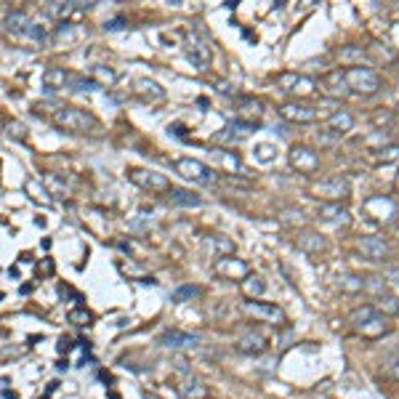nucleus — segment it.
Returning <instances> with one entry per match:
<instances>
[{"mask_svg": "<svg viewBox=\"0 0 399 399\" xmlns=\"http://www.w3.org/2000/svg\"><path fill=\"white\" fill-rule=\"evenodd\" d=\"M176 394L181 399H208L210 389L205 386L203 378H197L194 373H184L178 383H176Z\"/></svg>", "mask_w": 399, "mask_h": 399, "instance_id": "obj_6", "label": "nucleus"}, {"mask_svg": "<svg viewBox=\"0 0 399 399\" xmlns=\"http://www.w3.org/2000/svg\"><path fill=\"white\" fill-rule=\"evenodd\" d=\"M383 282H389V285H399V269H389V272L383 275Z\"/></svg>", "mask_w": 399, "mask_h": 399, "instance_id": "obj_39", "label": "nucleus"}, {"mask_svg": "<svg viewBox=\"0 0 399 399\" xmlns=\"http://www.w3.org/2000/svg\"><path fill=\"white\" fill-rule=\"evenodd\" d=\"M375 314H378V312H375V306H373V304H367V306H360V309H354V312H351V317H349V322H351V328H354V330H360L364 322H370Z\"/></svg>", "mask_w": 399, "mask_h": 399, "instance_id": "obj_28", "label": "nucleus"}, {"mask_svg": "<svg viewBox=\"0 0 399 399\" xmlns=\"http://www.w3.org/2000/svg\"><path fill=\"white\" fill-rule=\"evenodd\" d=\"M160 344L168 349H192L200 344V335L194 333H181V330H165L160 335Z\"/></svg>", "mask_w": 399, "mask_h": 399, "instance_id": "obj_14", "label": "nucleus"}, {"mask_svg": "<svg viewBox=\"0 0 399 399\" xmlns=\"http://www.w3.org/2000/svg\"><path fill=\"white\" fill-rule=\"evenodd\" d=\"M344 80H346L349 91H354V93H364V96H370V93H375V91L381 88V77H378L373 70L362 67V64L349 67V70L344 72Z\"/></svg>", "mask_w": 399, "mask_h": 399, "instance_id": "obj_2", "label": "nucleus"}, {"mask_svg": "<svg viewBox=\"0 0 399 399\" xmlns=\"http://www.w3.org/2000/svg\"><path fill=\"white\" fill-rule=\"evenodd\" d=\"M53 125L70 133H99V120L80 106H59L53 112Z\"/></svg>", "mask_w": 399, "mask_h": 399, "instance_id": "obj_1", "label": "nucleus"}, {"mask_svg": "<svg viewBox=\"0 0 399 399\" xmlns=\"http://www.w3.org/2000/svg\"><path fill=\"white\" fill-rule=\"evenodd\" d=\"M298 248H301V250H309V253H314V250H322L325 243H322L317 234L306 232V234H301V237H298Z\"/></svg>", "mask_w": 399, "mask_h": 399, "instance_id": "obj_31", "label": "nucleus"}, {"mask_svg": "<svg viewBox=\"0 0 399 399\" xmlns=\"http://www.w3.org/2000/svg\"><path fill=\"white\" fill-rule=\"evenodd\" d=\"M314 194L317 197H325L328 203H341V197H346L349 194V181L346 178H341V176H333L328 181H319V184H314Z\"/></svg>", "mask_w": 399, "mask_h": 399, "instance_id": "obj_8", "label": "nucleus"}, {"mask_svg": "<svg viewBox=\"0 0 399 399\" xmlns=\"http://www.w3.org/2000/svg\"><path fill=\"white\" fill-rule=\"evenodd\" d=\"M213 272L219 275V277L224 279H245L250 275V269H248V263L243 259H234V256H226V259H219L213 263Z\"/></svg>", "mask_w": 399, "mask_h": 399, "instance_id": "obj_10", "label": "nucleus"}, {"mask_svg": "<svg viewBox=\"0 0 399 399\" xmlns=\"http://www.w3.org/2000/svg\"><path fill=\"white\" fill-rule=\"evenodd\" d=\"M120 27H125V19H112L104 24V30H120Z\"/></svg>", "mask_w": 399, "mask_h": 399, "instance_id": "obj_40", "label": "nucleus"}, {"mask_svg": "<svg viewBox=\"0 0 399 399\" xmlns=\"http://www.w3.org/2000/svg\"><path fill=\"white\" fill-rule=\"evenodd\" d=\"M133 96L144 102V104H155V102H163L165 99V88L155 83V80H149V77H139L136 83H133Z\"/></svg>", "mask_w": 399, "mask_h": 399, "instance_id": "obj_13", "label": "nucleus"}, {"mask_svg": "<svg viewBox=\"0 0 399 399\" xmlns=\"http://www.w3.org/2000/svg\"><path fill=\"white\" fill-rule=\"evenodd\" d=\"M351 125H354V118L349 115L346 109H341V112H335V115H330L328 120V131H333L335 136H344L351 131Z\"/></svg>", "mask_w": 399, "mask_h": 399, "instance_id": "obj_22", "label": "nucleus"}, {"mask_svg": "<svg viewBox=\"0 0 399 399\" xmlns=\"http://www.w3.org/2000/svg\"><path fill=\"white\" fill-rule=\"evenodd\" d=\"M245 314L256 317L261 322H269V325H282L285 322V312L275 306V304H263V301H245Z\"/></svg>", "mask_w": 399, "mask_h": 399, "instance_id": "obj_7", "label": "nucleus"}, {"mask_svg": "<svg viewBox=\"0 0 399 399\" xmlns=\"http://www.w3.org/2000/svg\"><path fill=\"white\" fill-rule=\"evenodd\" d=\"M197 295H203V288H197V285H181L174 293V301L176 304H184L187 298H197Z\"/></svg>", "mask_w": 399, "mask_h": 399, "instance_id": "obj_33", "label": "nucleus"}, {"mask_svg": "<svg viewBox=\"0 0 399 399\" xmlns=\"http://www.w3.org/2000/svg\"><path fill=\"white\" fill-rule=\"evenodd\" d=\"M341 59H344V62H349V59H360V62H362L364 51L362 48H344V51H341Z\"/></svg>", "mask_w": 399, "mask_h": 399, "instance_id": "obj_37", "label": "nucleus"}, {"mask_svg": "<svg viewBox=\"0 0 399 399\" xmlns=\"http://www.w3.org/2000/svg\"><path fill=\"white\" fill-rule=\"evenodd\" d=\"M70 349H72V341H70V338H62V341H59V351H62V354H67Z\"/></svg>", "mask_w": 399, "mask_h": 399, "instance_id": "obj_41", "label": "nucleus"}, {"mask_svg": "<svg viewBox=\"0 0 399 399\" xmlns=\"http://www.w3.org/2000/svg\"><path fill=\"white\" fill-rule=\"evenodd\" d=\"M72 80L75 75L62 67H51V70L43 72V86L46 91H64V88H72Z\"/></svg>", "mask_w": 399, "mask_h": 399, "instance_id": "obj_15", "label": "nucleus"}, {"mask_svg": "<svg viewBox=\"0 0 399 399\" xmlns=\"http://www.w3.org/2000/svg\"><path fill=\"white\" fill-rule=\"evenodd\" d=\"M205 250H208L213 259H226V256H232L234 253V243L226 237V234H210L205 237Z\"/></svg>", "mask_w": 399, "mask_h": 399, "instance_id": "obj_16", "label": "nucleus"}, {"mask_svg": "<svg viewBox=\"0 0 399 399\" xmlns=\"http://www.w3.org/2000/svg\"><path fill=\"white\" fill-rule=\"evenodd\" d=\"M279 115L290 122H314L319 118V109L312 104H301V102H288L279 106Z\"/></svg>", "mask_w": 399, "mask_h": 399, "instance_id": "obj_12", "label": "nucleus"}, {"mask_svg": "<svg viewBox=\"0 0 399 399\" xmlns=\"http://www.w3.org/2000/svg\"><path fill=\"white\" fill-rule=\"evenodd\" d=\"M319 219H325L330 224H349V210L341 203H322L319 205Z\"/></svg>", "mask_w": 399, "mask_h": 399, "instance_id": "obj_20", "label": "nucleus"}, {"mask_svg": "<svg viewBox=\"0 0 399 399\" xmlns=\"http://www.w3.org/2000/svg\"><path fill=\"white\" fill-rule=\"evenodd\" d=\"M27 37H33V40H37V43H43L48 35H46L43 24H35V21H33V24H30V30H27Z\"/></svg>", "mask_w": 399, "mask_h": 399, "instance_id": "obj_36", "label": "nucleus"}, {"mask_svg": "<svg viewBox=\"0 0 399 399\" xmlns=\"http://www.w3.org/2000/svg\"><path fill=\"white\" fill-rule=\"evenodd\" d=\"M187 56H189V62L197 70H208L213 51H210V46L200 35H189L187 37Z\"/></svg>", "mask_w": 399, "mask_h": 399, "instance_id": "obj_9", "label": "nucleus"}, {"mask_svg": "<svg viewBox=\"0 0 399 399\" xmlns=\"http://www.w3.org/2000/svg\"><path fill=\"white\" fill-rule=\"evenodd\" d=\"M253 157H256V163H261V165H269V163H275V157H277V147L269 144V141H259V144L253 147Z\"/></svg>", "mask_w": 399, "mask_h": 399, "instance_id": "obj_27", "label": "nucleus"}, {"mask_svg": "<svg viewBox=\"0 0 399 399\" xmlns=\"http://www.w3.org/2000/svg\"><path fill=\"white\" fill-rule=\"evenodd\" d=\"M261 112H263V104H261L259 99H243L240 102V112H237V120L259 122Z\"/></svg>", "mask_w": 399, "mask_h": 399, "instance_id": "obj_23", "label": "nucleus"}, {"mask_svg": "<svg viewBox=\"0 0 399 399\" xmlns=\"http://www.w3.org/2000/svg\"><path fill=\"white\" fill-rule=\"evenodd\" d=\"M91 80L99 83L102 88H109L118 83V72L112 67H104V64H96V67H91Z\"/></svg>", "mask_w": 399, "mask_h": 399, "instance_id": "obj_24", "label": "nucleus"}, {"mask_svg": "<svg viewBox=\"0 0 399 399\" xmlns=\"http://www.w3.org/2000/svg\"><path fill=\"white\" fill-rule=\"evenodd\" d=\"M176 174L181 176V178H187L192 184H203V187H210V184H216V174L210 171L205 163H200V160H192V157H181V160H176L174 163Z\"/></svg>", "mask_w": 399, "mask_h": 399, "instance_id": "obj_3", "label": "nucleus"}, {"mask_svg": "<svg viewBox=\"0 0 399 399\" xmlns=\"http://www.w3.org/2000/svg\"><path fill=\"white\" fill-rule=\"evenodd\" d=\"M325 91L328 96H346L349 88H346V80H344V72H333L325 77Z\"/></svg>", "mask_w": 399, "mask_h": 399, "instance_id": "obj_25", "label": "nucleus"}, {"mask_svg": "<svg viewBox=\"0 0 399 399\" xmlns=\"http://www.w3.org/2000/svg\"><path fill=\"white\" fill-rule=\"evenodd\" d=\"M338 288H341L344 293H360V290H364V279L357 277V275H349V277H341Z\"/></svg>", "mask_w": 399, "mask_h": 399, "instance_id": "obj_32", "label": "nucleus"}, {"mask_svg": "<svg viewBox=\"0 0 399 399\" xmlns=\"http://www.w3.org/2000/svg\"><path fill=\"white\" fill-rule=\"evenodd\" d=\"M30 17L24 14V11H19V8H14V11H8L6 14V19H3V27H6V33H11V35H27V30H30Z\"/></svg>", "mask_w": 399, "mask_h": 399, "instance_id": "obj_17", "label": "nucleus"}, {"mask_svg": "<svg viewBox=\"0 0 399 399\" xmlns=\"http://www.w3.org/2000/svg\"><path fill=\"white\" fill-rule=\"evenodd\" d=\"M360 250H362L370 261H383L386 253H389V245H386L383 237H362V240H360Z\"/></svg>", "mask_w": 399, "mask_h": 399, "instance_id": "obj_19", "label": "nucleus"}, {"mask_svg": "<svg viewBox=\"0 0 399 399\" xmlns=\"http://www.w3.org/2000/svg\"><path fill=\"white\" fill-rule=\"evenodd\" d=\"M381 160H383V163L399 160V147H389V149H381Z\"/></svg>", "mask_w": 399, "mask_h": 399, "instance_id": "obj_38", "label": "nucleus"}, {"mask_svg": "<svg viewBox=\"0 0 399 399\" xmlns=\"http://www.w3.org/2000/svg\"><path fill=\"white\" fill-rule=\"evenodd\" d=\"M375 306V312H381L383 317L386 314H399V298H394V295H378V304H373Z\"/></svg>", "mask_w": 399, "mask_h": 399, "instance_id": "obj_29", "label": "nucleus"}, {"mask_svg": "<svg viewBox=\"0 0 399 399\" xmlns=\"http://www.w3.org/2000/svg\"><path fill=\"white\" fill-rule=\"evenodd\" d=\"M288 160H290V165H293L298 174H317L319 171V155L314 152L312 147H304V144H298V147H293L290 149V155H288Z\"/></svg>", "mask_w": 399, "mask_h": 399, "instance_id": "obj_5", "label": "nucleus"}, {"mask_svg": "<svg viewBox=\"0 0 399 399\" xmlns=\"http://www.w3.org/2000/svg\"><path fill=\"white\" fill-rule=\"evenodd\" d=\"M6 133L11 136V139L17 141H24L27 139V125L19 120H6Z\"/></svg>", "mask_w": 399, "mask_h": 399, "instance_id": "obj_34", "label": "nucleus"}, {"mask_svg": "<svg viewBox=\"0 0 399 399\" xmlns=\"http://www.w3.org/2000/svg\"><path fill=\"white\" fill-rule=\"evenodd\" d=\"M391 375H394V378H399V362L391 364Z\"/></svg>", "mask_w": 399, "mask_h": 399, "instance_id": "obj_42", "label": "nucleus"}, {"mask_svg": "<svg viewBox=\"0 0 399 399\" xmlns=\"http://www.w3.org/2000/svg\"><path fill=\"white\" fill-rule=\"evenodd\" d=\"M389 330H391V325H389V317H383V314L378 312L373 319H370V322H364L362 328H360V333L367 335V338H378V335L389 333Z\"/></svg>", "mask_w": 399, "mask_h": 399, "instance_id": "obj_21", "label": "nucleus"}, {"mask_svg": "<svg viewBox=\"0 0 399 399\" xmlns=\"http://www.w3.org/2000/svg\"><path fill=\"white\" fill-rule=\"evenodd\" d=\"M67 319H70L72 325H91V312H88L86 306H77V309H72L70 314H67Z\"/></svg>", "mask_w": 399, "mask_h": 399, "instance_id": "obj_35", "label": "nucleus"}, {"mask_svg": "<svg viewBox=\"0 0 399 399\" xmlns=\"http://www.w3.org/2000/svg\"><path fill=\"white\" fill-rule=\"evenodd\" d=\"M237 351L240 354H248V357H259L266 351V338L261 333H248L237 341Z\"/></svg>", "mask_w": 399, "mask_h": 399, "instance_id": "obj_18", "label": "nucleus"}, {"mask_svg": "<svg viewBox=\"0 0 399 399\" xmlns=\"http://www.w3.org/2000/svg\"><path fill=\"white\" fill-rule=\"evenodd\" d=\"M0 301H3V293H0Z\"/></svg>", "mask_w": 399, "mask_h": 399, "instance_id": "obj_44", "label": "nucleus"}, {"mask_svg": "<svg viewBox=\"0 0 399 399\" xmlns=\"http://www.w3.org/2000/svg\"><path fill=\"white\" fill-rule=\"evenodd\" d=\"M168 194H171V200H174V203H178V205H187V208H197V205L203 203L197 194H192L189 189H181V187H171Z\"/></svg>", "mask_w": 399, "mask_h": 399, "instance_id": "obj_26", "label": "nucleus"}, {"mask_svg": "<svg viewBox=\"0 0 399 399\" xmlns=\"http://www.w3.org/2000/svg\"><path fill=\"white\" fill-rule=\"evenodd\" d=\"M277 86L288 93H298V96H306L314 91V80L306 75H298V72H282L277 77Z\"/></svg>", "mask_w": 399, "mask_h": 399, "instance_id": "obj_11", "label": "nucleus"}, {"mask_svg": "<svg viewBox=\"0 0 399 399\" xmlns=\"http://www.w3.org/2000/svg\"><path fill=\"white\" fill-rule=\"evenodd\" d=\"M243 293L248 295V298L261 295L263 293V279H261L259 275H248V277L243 279Z\"/></svg>", "mask_w": 399, "mask_h": 399, "instance_id": "obj_30", "label": "nucleus"}, {"mask_svg": "<svg viewBox=\"0 0 399 399\" xmlns=\"http://www.w3.org/2000/svg\"><path fill=\"white\" fill-rule=\"evenodd\" d=\"M144 399H163V397H157V394H152V391H144Z\"/></svg>", "mask_w": 399, "mask_h": 399, "instance_id": "obj_43", "label": "nucleus"}, {"mask_svg": "<svg viewBox=\"0 0 399 399\" xmlns=\"http://www.w3.org/2000/svg\"><path fill=\"white\" fill-rule=\"evenodd\" d=\"M128 178L141 187V189L149 192H168L174 184L165 178L163 174H155V171H147V168H128Z\"/></svg>", "mask_w": 399, "mask_h": 399, "instance_id": "obj_4", "label": "nucleus"}]
</instances>
